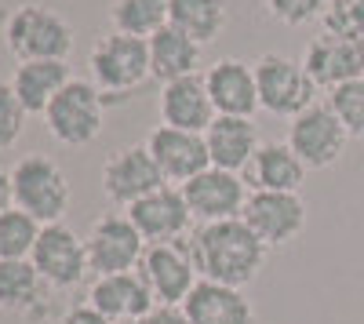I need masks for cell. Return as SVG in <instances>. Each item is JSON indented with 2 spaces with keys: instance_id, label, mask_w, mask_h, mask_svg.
<instances>
[{
  "instance_id": "6da1fadb",
  "label": "cell",
  "mask_w": 364,
  "mask_h": 324,
  "mask_svg": "<svg viewBox=\"0 0 364 324\" xmlns=\"http://www.w3.org/2000/svg\"><path fill=\"white\" fill-rule=\"evenodd\" d=\"M193 262L200 281H215L226 288H245L259 277L266 266V244L252 233L245 219H226V222H208L193 233Z\"/></svg>"
},
{
  "instance_id": "7a4b0ae2",
  "label": "cell",
  "mask_w": 364,
  "mask_h": 324,
  "mask_svg": "<svg viewBox=\"0 0 364 324\" xmlns=\"http://www.w3.org/2000/svg\"><path fill=\"white\" fill-rule=\"evenodd\" d=\"M77 44L73 26L44 4H18L4 18V48L18 63H66Z\"/></svg>"
},
{
  "instance_id": "3957f363",
  "label": "cell",
  "mask_w": 364,
  "mask_h": 324,
  "mask_svg": "<svg viewBox=\"0 0 364 324\" xmlns=\"http://www.w3.org/2000/svg\"><path fill=\"white\" fill-rule=\"evenodd\" d=\"M11 197H15V208L33 215L41 226H51V222H63L73 190L58 161L44 153H26L11 168Z\"/></svg>"
},
{
  "instance_id": "277c9868",
  "label": "cell",
  "mask_w": 364,
  "mask_h": 324,
  "mask_svg": "<svg viewBox=\"0 0 364 324\" xmlns=\"http://www.w3.org/2000/svg\"><path fill=\"white\" fill-rule=\"evenodd\" d=\"M106 124V95L91 80L73 77L44 109V128L58 146H91Z\"/></svg>"
},
{
  "instance_id": "5b68a950",
  "label": "cell",
  "mask_w": 364,
  "mask_h": 324,
  "mask_svg": "<svg viewBox=\"0 0 364 324\" xmlns=\"http://www.w3.org/2000/svg\"><path fill=\"white\" fill-rule=\"evenodd\" d=\"M91 84L102 95H132L149 77V44L124 33H106L87 51Z\"/></svg>"
},
{
  "instance_id": "8992f818",
  "label": "cell",
  "mask_w": 364,
  "mask_h": 324,
  "mask_svg": "<svg viewBox=\"0 0 364 324\" xmlns=\"http://www.w3.org/2000/svg\"><path fill=\"white\" fill-rule=\"evenodd\" d=\"M255 84H259V109L273 117H299L317 102L321 87L306 73L302 58H288L277 51H266L255 58Z\"/></svg>"
},
{
  "instance_id": "52a82bcc",
  "label": "cell",
  "mask_w": 364,
  "mask_h": 324,
  "mask_svg": "<svg viewBox=\"0 0 364 324\" xmlns=\"http://www.w3.org/2000/svg\"><path fill=\"white\" fill-rule=\"evenodd\" d=\"M84 244H87V266L95 277L132 274V270H139V262L146 255V237L135 230L128 212L99 215L91 222Z\"/></svg>"
},
{
  "instance_id": "ba28073f",
  "label": "cell",
  "mask_w": 364,
  "mask_h": 324,
  "mask_svg": "<svg viewBox=\"0 0 364 324\" xmlns=\"http://www.w3.org/2000/svg\"><path fill=\"white\" fill-rule=\"evenodd\" d=\"M139 274L146 277L157 306H182L190 291L200 284L197 262L190 241H168V244H146V255L139 262Z\"/></svg>"
},
{
  "instance_id": "9c48e42d",
  "label": "cell",
  "mask_w": 364,
  "mask_h": 324,
  "mask_svg": "<svg viewBox=\"0 0 364 324\" xmlns=\"http://www.w3.org/2000/svg\"><path fill=\"white\" fill-rule=\"evenodd\" d=\"M284 142L291 146L295 157L306 164L310 171H324V168H331L346 153L350 135L339 124V117L331 113L328 102H314L310 109H302L299 117H291Z\"/></svg>"
},
{
  "instance_id": "30bf717a",
  "label": "cell",
  "mask_w": 364,
  "mask_h": 324,
  "mask_svg": "<svg viewBox=\"0 0 364 324\" xmlns=\"http://www.w3.org/2000/svg\"><path fill=\"white\" fill-rule=\"evenodd\" d=\"M29 262L41 270V277L51 284V291H70V288L84 284V277L91 274L87 244H84L80 233H73L66 222H51V226L41 230Z\"/></svg>"
},
{
  "instance_id": "8fae6325",
  "label": "cell",
  "mask_w": 364,
  "mask_h": 324,
  "mask_svg": "<svg viewBox=\"0 0 364 324\" xmlns=\"http://www.w3.org/2000/svg\"><path fill=\"white\" fill-rule=\"evenodd\" d=\"M161 186H168V183H164L157 161L149 157L146 142L120 146V150H113L102 164V193H106L109 204H117V208H124V212L135 200L149 197Z\"/></svg>"
},
{
  "instance_id": "7c38bea8",
  "label": "cell",
  "mask_w": 364,
  "mask_h": 324,
  "mask_svg": "<svg viewBox=\"0 0 364 324\" xmlns=\"http://www.w3.org/2000/svg\"><path fill=\"white\" fill-rule=\"evenodd\" d=\"M240 219L252 226V233L266 248H284V244H291L299 237L302 230H306L310 208H306V200H302L299 193H262V190H252Z\"/></svg>"
},
{
  "instance_id": "4fadbf2b",
  "label": "cell",
  "mask_w": 364,
  "mask_h": 324,
  "mask_svg": "<svg viewBox=\"0 0 364 324\" xmlns=\"http://www.w3.org/2000/svg\"><path fill=\"white\" fill-rule=\"evenodd\" d=\"M178 190L190 204L193 222H200V226L240 219V212H245V204H248V183L233 171H223V168H208Z\"/></svg>"
},
{
  "instance_id": "5bb4252c",
  "label": "cell",
  "mask_w": 364,
  "mask_h": 324,
  "mask_svg": "<svg viewBox=\"0 0 364 324\" xmlns=\"http://www.w3.org/2000/svg\"><path fill=\"white\" fill-rule=\"evenodd\" d=\"M146 150H149V157L157 161V168H161L168 186L171 183L186 186L190 179H197L200 171L211 168L204 135L178 131V128H168V124H157L154 131L146 135Z\"/></svg>"
},
{
  "instance_id": "9a60e30c",
  "label": "cell",
  "mask_w": 364,
  "mask_h": 324,
  "mask_svg": "<svg viewBox=\"0 0 364 324\" xmlns=\"http://www.w3.org/2000/svg\"><path fill=\"white\" fill-rule=\"evenodd\" d=\"M128 219L135 222V230L146 237V244H168V241H182L193 226L190 204L182 197L178 186H161L149 197L135 200L128 208Z\"/></svg>"
},
{
  "instance_id": "2e32d148",
  "label": "cell",
  "mask_w": 364,
  "mask_h": 324,
  "mask_svg": "<svg viewBox=\"0 0 364 324\" xmlns=\"http://www.w3.org/2000/svg\"><path fill=\"white\" fill-rule=\"evenodd\" d=\"M302 66H306V73L314 77L317 87L336 92V87L364 77V44L321 29V33L306 44V51H302Z\"/></svg>"
},
{
  "instance_id": "e0dca14e",
  "label": "cell",
  "mask_w": 364,
  "mask_h": 324,
  "mask_svg": "<svg viewBox=\"0 0 364 324\" xmlns=\"http://www.w3.org/2000/svg\"><path fill=\"white\" fill-rule=\"evenodd\" d=\"M87 303L95 306L109 324H124V320H146L157 310V299L149 291L146 277L139 270L132 274H109L95 277V284L87 288Z\"/></svg>"
},
{
  "instance_id": "ac0fdd59",
  "label": "cell",
  "mask_w": 364,
  "mask_h": 324,
  "mask_svg": "<svg viewBox=\"0 0 364 324\" xmlns=\"http://www.w3.org/2000/svg\"><path fill=\"white\" fill-rule=\"evenodd\" d=\"M204 87L211 95L219 117H252L259 109V84H255V63L245 58H219L204 73Z\"/></svg>"
},
{
  "instance_id": "d6986e66",
  "label": "cell",
  "mask_w": 364,
  "mask_h": 324,
  "mask_svg": "<svg viewBox=\"0 0 364 324\" xmlns=\"http://www.w3.org/2000/svg\"><path fill=\"white\" fill-rule=\"evenodd\" d=\"M157 113H161V124L178 128V131H193V135H204L211 128V121L219 117L215 106H211V95H208L200 73L161 84Z\"/></svg>"
},
{
  "instance_id": "ffe728a7",
  "label": "cell",
  "mask_w": 364,
  "mask_h": 324,
  "mask_svg": "<svg viewBox=\"0 0 364 324\" xmlns=\"http://www.w3.org/2000/svg\"><path fill=\"white\" fill-rule=\"evenodd\" d=\"M204 142H208V157H211V168H223V171H248L252 157L259 153V128L252 117H215L211 128L204 131Z\"/></svg>"
},
{
  "instance_id": "44dd1931",
  "label": "cell",
  "mask_w": 364,
  "mask_h": 324,
  "mask_svg": "<svg viewBox=\"0 0 364 324\" xmlns=\"http://www.w3.org/2000/svg\"><path fill=\"white\" fill-rule=\"evenodd\" d=\"M182 310H186L190 324H259L255 306L245 291L215 281H200L182 303Z\"/></svg>"
},
{
  "instance_id": "7402d4cb",
  "label": "cell",
  "mask_w": 364,
  "mask_h": 324,
  "mask_svg": "<svg viewBox=\"0 0 364 324\" xmlns=\"http://www.w3.org/2000/svg\"><path fill=\"white\" fill-rule=\"evenodd\" d=\"M51 299V284L29 259L0 262V310L15 317H41Z\"/></svg>"
},
{
  "instance_id": "603a6c76",
  "label": "cell",
  "mask_w": 364,
  "mask_h": 324,
  "mask_svg": "<svg viewBox=\"0 0 364 324\" xmlns=\"http://www.w3.org/2000/svg\"><path fill=\"white\" fill-rule=\"evenodd\" d=\"M306 171L310 168L295 157L288 142H262L248 164V183L262 193H299V186L306 183Z\"/></svg>"
},
{
  "instance_id": "cb8c5ba5",
  "label": "cell",
  "mask_w": 364,
  "mask_h": 324,
  "mask_svg": "<svg viewBox=\"0 0 364 324\" xmlns=\"http://www.w3.org/2000/svg\"><path fill=\"white\" fill-rule=\"evenodd\" d=\"M146 44H149V77L154 80L171 84V80H182V77H197L200 44L193 37H186L182 29L164 26L161 33H154Z\"/></svg>"
},
{
  "instance_id": "d4e9b609",
  "label": "cell",
  "mask_w": 364,
  "mask_h": 324,
  "mask_svg": "<svg viewBox=\"0 0 364 324\" xmlns=\"http://www.w3.org/2000/svg\"><path fill=\"white\" fill-rule=\"evenodd\" d=\"M70 80H73L70 66L58 63V58H51V63H18L11 73V87L18 102L26 106V113H41V117Z\"/></svg>"
},
{
  "instance_id": "484cf974",
  "label": "cell",
  "mask_w": 364,
  "mask_h": 324,
  "mask_svg": "<svg viewBox=\"0 0 364 324\" xmlns=\"http://www.w3.org/2000/svg\"><path fill=\"white\" fill-rule=\"evenodd\" d=\"M226 0H168V26L182 29L200 48L211 44L226 29Z\"/></svg>"
},
{
  "instance_id": "4316f807",
  "label": "cell",
  "mask_w": 364,
  "mask_h": 324,
  "mask_svg": "<svg viewBox=\"0 0 364 324\" xmlns=\"http://www.w3.org/2000/svg\"><path fill=\"white\" fill-rule=\"evenodd\" d=\"M109 26H113V33L149 40L168 26V0H113Z\"/></svg>"
},
{
  "instance_id": "83f0119b",
  "label": "cell",
  "mask_w": 364,
  "mask_h": 324,
  "mask_svg": "<svg viewBox=\"0 0 364 324\" xmlns=\"http://www.w3.org/2000/svg\"><path fill=\"white\" fill-rule=\"evenodd\" d=\"M41 222L33 215H26L22 208H11L0 212V262L8 259H29L37 248V237H41Z\"/></svg>"
},
{
  "instance_id": "f1b7e54d",
  "label": "cell",
  "mask_w": 364,
  "mask_h": 324,
  "mask_svg": "<svg viewBox=\"0 0 364 324\" xmlns=\"http://www.w3.org/2000/svg\"><path fill=\"white\" fill-rule=\"evenodd\" d=\"M328 106H331V113L339 117V124L346 128V135L364 142V77L336 87V92H328Z\"/></svg>"
},
{
  "instance_id": "f546056e",
  "label": "cell",
  "mask_w": 364,
  "mask_h": 324,
  "mask_svg": "<svg viewBox=\"0 0 364 324\" xmlns=\"http://www.w3.org/2000/svg\"><path fill=\"white\" fill-rule=\"evenodd\" d=\"M321 22H324V33L364 44V0H328Z\"/></svg>"
},
{
  "instance_id": "4dcf8cb0",
  "label": "cell",
  "mask_w": 364,
  "mask_h": 324,
  "mask_svg": "<svg viewBox=\"0 0 364 324\" xmlns=\"http://www.w3.org/2000/svg\"><path fill=\"white\" fill-rule=\"evenodd\" d=\"M26 106L18 102L11 80H0V150H11L26 131Z\"/></svg>"
},
{
  "instance_id": "1f68e13d",
  "label": "cell",
  "mask_w": 364,
  "mask_h": 324,
  "mask_svg": "<svg viewBox=\"0 0 364 324\" xmlns=\"http://www.w3.org/2000/svg\"><path fill=\"white\" fill-rule=\"evenodd\" d=\"M273 22L281 26H306L314 18H324L328 0H262Z\"/></svg>"
},
{
  "instance_id": "d6a6232c",
  "label": "cell",
  "mask_w": 364,
  "mask_h": 324,
  "mask_svg": "<svg viewBox=\"0 0 364 324\" xmlns=\"http://www.w3.org/2000/svg\"><path fill=\"white\" fill-rule=\"evenodd\" d=\"M55 324H109L95 306L91 303H77V306H70V310H63L55 317Z\"/></svg>"
},
{
  "instance_id": "836d02e7",
  "label": "cell",
  "mask_w": 364,
  "mask_h": 324,
  "mask_svg": "<svg viewBox=\"0 0 364 324\" xmlns=\"http://www.w3.org/2000/svg\"><path fill=\"white\" fill-rule=\"evenodd\" d=\"M142 324H190V317L182 306H157Z\"/></svg>"
},
{
  "instance_id": "e575fe53",
  "label": "cell",
  "mask_w": 364,
  "mask_h": 324,
  "mask_svg": "<svg viewBox=\"0 0 364 324\" xmlns=\"http://www.w3.org/2000/svg\"><path fill=\"white\" fill-rule=\"evenodd\" d=\"M11 204H15V197H11V168L0 164V212H8Z\"/></svg>"
},
{
  "instance_id": "d590c367",
  "label": "cell",
  "mask_w": 364,
  "mask_h": 324,
  "mask_svg": "<svg viewBox=\"0 0 364 324\" xmlns=\"http://www.w3.org/2000/svg\"><path fill=\"white\" fill-rule=\"evenodd\" d=\"M124 324H142V320H124Z\"/></svg>"
}]
</instances>
